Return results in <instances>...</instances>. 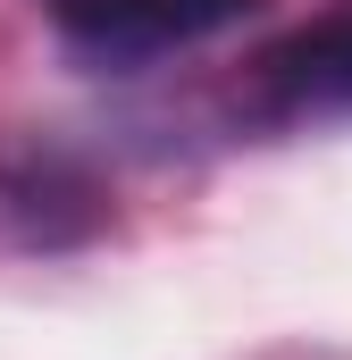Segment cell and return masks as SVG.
Returning a JSON list of instances; mask_svg holds the SVG:
<instances>
[{
	"instance_id": "cell-1",
	"label": "cell",
	"mask_w": 352,
	"mask_h": 360,
	"mask_svg": "<svg viewBox=\"0 0 352 360\" xmlns=\"http://www.w3.org/2000/svg\"><path fill=\"white\" fill-rule=\"evenodd\" d=\"M42 8L84 59L134 68V59H160V51H184V42L244 25L260 0H42Z\"/></svg>"
},
{
	"instance_id": "cell-2",
	"label": "cell",
	"mask_w": 352,
	"mask_h": 360,
	"mask_svg": "<svg viewBox=\"0 0 352 360\" xmlns=\"http://www.w3.org/2000/svg\"><path fill=\"white\" fill-rule=\"evenodd\" d=\"M252 109H268V117H344L352 109V0L319 8L277 51H260Z\"/></svg>"
}]
</instances>
